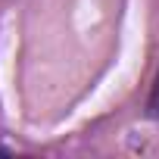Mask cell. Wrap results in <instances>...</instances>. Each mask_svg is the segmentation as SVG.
Segmentation results:
<instances>
[{"mask_svg": "<svg viewBox=\"0 0 159 159\" xmlns=\"http://www.w3.org/2000/svg\"><path fill=\"white\" fill-rule=\"evenodd\" d=\"M150 112L159 116V72H156V81H153V94H150Z\"/></svg>", "mask_w": 159, "mask_h": 159, "instance_id": "obj_1", "label": "cell"}]
</instances>
